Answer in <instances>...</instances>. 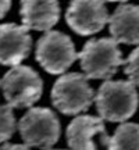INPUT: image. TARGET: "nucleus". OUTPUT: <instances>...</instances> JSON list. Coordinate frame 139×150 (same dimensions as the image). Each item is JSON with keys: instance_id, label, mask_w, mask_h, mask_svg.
I'll list each match as a JSON object with an SVG mask.
<instances>
[{"instance_id": "obj_1", "label": "nucleus", "mask_w": 139, "mask_h": 150, "mask_svg": "<svg viewBox=\"0 0 139 150\" xmlns=\"http://www.w3.org/2000/svg\"><path fill=\"white\" fill-rule=\"evenodd\" d=\"M100 118L110 122H125L135 114L139 96L131 81H104L95 96Z\"/></svg>"}, {"instance_id": "obj_2", "label": "nucleus", "mask_w": 139, "mask_h": 150, "mask_svg": "<svg viewBox=\"0 0 139 150\" xmlns=\"http://www.w3.org/2000/svg\"><path fill=\"white\" fill-rule=\"evenodd\" d=\"M81 68L89 79L109 81L124 64L123 53L113 38L91 39L78 53Z\"/></svg>"}, {"instance_id": "obj_3", "label": "nucleus", "mask_w": 139, "mask_h": 150, "mask_svg": "<svg viewBox=\"0 0 139 150\" xmlns=\"http://www.w3.org/2000/svg\"><path fill=\"white\" fill-rule=\"evenodd\" d=\"M95 92L88 83V78L79 72L61 75L52 89V103L65 115H77L88 111L95 102Z\"/></svg>"}, {"instance_id": "obj_4", "label": "nucleus", "mask_w": 139, "mask_h": 150, "mask_svg": "<svg viewBox=\"0 0 139 150\" xmlns=\"http://www.w3.org/2000/svg\"><path fill=\"white\" fill-rule=\"evenodd\" d=\"M1 91L10 107L27 108L40 99L43 81L36 71L27 65L11 67L1 78Z\"/></svg>"}, {"instance_id": "obj_5", "label": "nucleus", "mask_w": 139, "mask_h": 150, "mask_svg": "<svg viewBox=\"0 0 139 150\" xmlns=\"http://www.w3.org/2000/svg\"><path fill=\"white\" fill-rule=\"evenodd\" d=\"M18 131L28 147L50 150L60 138V121L50 108H29L18 121Z\"/></svg>"}, {"instance_id": "obj_6", "label": "nucleus", "mask_w": 139, "mask_h": 150, "mask_svg": "<svg viewBox=\"0 0 139 150\" xmlns=\"http://www.w3.org/2000/svg\"><path fill=\"white\" fill-rule=\"evenodd\" d=\"M35 56L43 70L53 75L64 74L78 59L71 38L60 31H49L39 38Z\"/></svg>"}, {"instance_id": "obj_7", "label": "nucleus", "mask_w": 139, "mask_h": 150, "mask_svg": "<svg viewBox=\"0 0 139 150\" xmlns=\"http://www.w3.org/2000/svg\"><path fill=\"white\" fill-rule=\"evenodd\" d=\"M109 20L104 0H71L65 13L68 27L82 36L100 32Z\"/></svg>"}, {"instance_id": "obj_8", "label": "nucleus", "mask_w": 139, "mask_h": 150, "mask_svg": "<svg viewBox=\"0 0 139 150\" xmlns=\"http://www.w3.org/2000/svg\"><path fill=\"white\" fill-rule=\"evenodd\" d=\"M29 29L17 24H0V64L16 67L31 53Z\"/></svg>"}, {"instance_id": "obj_9", "label": "nucleus", "mask_w": 139, "mask_h": 150, "mask_svg": "<svg viewBox=\"0 0 139 150\" xmlns=\"http://www.w3.org/2000/svg\"><path fill=\"white\" fill-rule=\"evenodd\" d=\"M20 16L28 29L49 32L60 18L59 0H21Z\"/></svg>"}, {"instance_id": "obj_10", "label": "nucleus", "mask_w": 139, "mask_h": 150, "mask_svg": "<svg viewBox=\"0 0 139 150\" xmlns=\"http://www.w3.org/2000/svg\"><path fill=\"white\" fill-rule=\"evenodd\" d=\"M103 118L93 115H78L67 127V145L70 150H97L93 143L95 135H106Z\"/></svg>"}, {"instance_id": "obj_11", "label": "nucleus", "mask_w": 139, "mask_h": 150, "mask_svg": "<svg viewBox=\"0 0 139 150\" xmlns=\"http://www.w3.org/2000/svg\"><path fill=\"white\" fill-rule=\"evenodd\" d=\"M111 38L117 43L139 45V6L121 4L109 20Z\"/></svg>"}, {"instance_id": "obj_12", "label": "nucleus", "mask_w": 139, "mask_h": 150, "mask_svg": "<svg viewBox=\"0 0 139 150\" xmlns=\"http://www.w3.org/2000/svg\"><path fill=\"white\" fill-rule=\"evenodd\" d=\"M100 140L107 150H139V124L123 122L113 136L102 135Z\"/></svg>"}, {"instance_id": "obj_13", "label": "nucleus", "mask_w": 139, "mask_h": 150, "mask_svg": "<svg viewBox=\"0 0 139 150\" xmlns=\"http://www.w3.org/2000/svg\"><path fill=\"white\" fill-rule=\"evenodd\" d=\"M17 128L13 107L9 104H0V143L7 142L14 135Z\"/></svg>"}, {"instance_id": "obj_14", "label": "nucleus", "mask_w": 139, "mask_h": 150, "mask_svg": "<svg viewBox=\"0 0 139 150\" xmlns=\"http://www.w3.org/2000/svg\"><path fill=\"white\" fill-rule=\"evenodd\" d=\"M124 72L135 86H139V46L124 61Z\"/></svg>"}, {"instance_id": "obj_15", "label": "nucleus", "mask_w": 139, "mask_h": 150, "mask_svg": "<svg viewBox=\"0 0 139 150\" xmlns=\"http://www.w3.org/2000/svg\"><path fill=\"white\" fill-rule=\"evenodd\" d=\"M0 150H29L27 145H16V143H4L0 146Z\"/></svg>"}, {"instance_id": "obj_16", "label": "nucleus", "mask_w": 139, "mask_h": 150, "mask_svg": "<svg viewBox=\"0 0 139 150\" xmlns=\"http://www.w3.org/2000/svg\"><path fill=\"white\" fill-rule=\"evenodd\" d=\"M11 7V0H0V20L7 14Z\"/></svg>"}, {"instance_id": "obj_17", "label": "nucleus", "mask_w": 139, "mask_h": 150, "mask_svg": "<svg viewBox=\"0 0 139 150\" xmlns=\"http://www.w3.org/2000/svg\"><path fill=\"white\" fill-rule=\"evenodd\" d=\"M106 1H127V0H106Z\"/></svg>"}, {"instance_id": "obj_18", "label": "nucleus", "mask_w": 139, "mask_h": 150, "mask_svg": "<svg viewBox=\"0 0 139 150\" xmlns=\"http://www.w3.org/2000/svg\"><path fill=\"white\" fill-rule=\"evenodd\" d=\"M50 150H64V149H50Z\"/></svg>"}, {"instance_id": "obj_19", "label": "nucleus", "mask_w": 139, "mask_h": 150, "mask_svg": "<svg viewBox=\"0 0 139 150\" xmlns=\"http://www.w3.org/2000/svg\"><path fill=\"white\" fill-rule=\"evenodd\" d=\"M0 86H1V81H0Z\"/></svg>"}]
</instances>
